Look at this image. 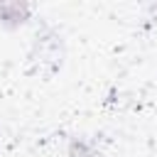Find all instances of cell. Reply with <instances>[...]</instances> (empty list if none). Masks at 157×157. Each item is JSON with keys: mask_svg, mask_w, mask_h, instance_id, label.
Returning <instances> with one entry per match:
<instances>
[{"mask_svg": "<svg viewBox=\"0 0 157 157\" xmlns=\"http://www.w3.org/2000/svg\"><path fill=\"white\" fill-rule=\"evenodd\" d=\"M69 157H101V152L86 142L83 137H71L69 140Z\"/></svg>", "mask_w": 157, "mask_h": 157, "instance_id": "2", "label": "cell"}, {"mask_svg": "<svg viewBox=\"0 0 157 157\" xmlns=\"http://www.w3.org/2000/svg\"><path fill=\"white\" fill-rule=\"evenodd\" d=\"M152 10H155V12H157V5H155V7H152Z\"/></svg>", "mask_w": 157, "mask_h": 157, "instance_id": "3", "label": "cell"}, {"mask_svg": "<svg viewBox=\"0 0 157 157\" xmlns=\"http://www.w3.org/2000/svg\"><path fill=\"white\" fill-rule=\"evenodd\" d=\"M32 15V7L27 2H0V25L2 27H20L29 20Z\"/></svg>", "mask_w": 157, "mask_h": 157, "instance_id": "1", "label": "cell"}]
</instances>
